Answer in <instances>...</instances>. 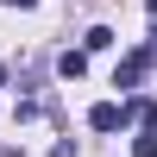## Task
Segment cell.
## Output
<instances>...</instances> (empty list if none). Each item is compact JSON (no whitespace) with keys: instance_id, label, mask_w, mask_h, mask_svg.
Segmentation results:
<instances>
[{"instance_id":"6da1fadb","label":"cell","mask_w":157,"mask_h":157,"mask_svg":"<svg viewBox=\"0 0 157 157\" xmlns=\"http://www.w3.org/2000/svg\"><path fill=\"white\" fill-rule=\"evenodd\" d=\"M157 69V50L151 44H138V50H126L120 57V69H113V88H145V75Z\"/></svg>"},{"instance_id":"7a4b0ae2","label":"cell","mask_w":157,"mask_h":157,"mask_svg":"<svg viewBox=\"0 0 157 157\" xmlns=\"http://www.w3.org/2000/svg\"><path fill=\"white\" fill-rule=\"evenodd\" d=\"M82 69H88V50H63V57H57V75H63V82H75Z\"/></svg>"},{"instance_id":"3957f363","label":"cell","mask_w":157,"mask_h":157,"mask_svg":"<svg viewBox=\"0 0 157 157\" xmlns=\"http://www.w3.org/2000/svg\"><path fill=\"white\" fill-rule=\"evenodd\" d=\"M107 44H120V38H113V25H94V32L82 38V50H107Z\"/></svg>"},{"instance_id":"277c9868","label":"cell","mask_w":157,"mask_h":157,"mask_svg":"<svg viewBox=\"0 0 157 157\" xmlns=\"http://www.w3.org/2000/svg\"><path fill=\"white\" fill-rule=\"evenodd\" d=\"M138 132H157V101H138Z\"/></svg>"},{"instance_id":"5b68a950","label":"cell","mask_w":157,"mask_h":157,"mask_svg":"<svg viewBox=\"0 0 157 157\" xmlns=\"http://www.w3.org/2000/svg\"><path fill=\"white\" fill-rule=\"evenodd\" d=\"M132 157H157V132H138L132 138Z\"/></svg>"},{"instance_id":"8992f818","label":"cell","mask_w":157,"mask_h":157,"mask_svg":"<svg viewBox=\"0 0 157 157\" xmlns=\"http://www.w3.org/2000/svg\"><path fill=\"white\" fill-rule=\"evenodd\" d=\"M0 6H38V0H0Z\"/></svg>"},{"instance_id":"52a82bcc","label":"cell","mask_w":157,"mask_h":157,"mask_svg":"<svg viewBox=\"0 0 157 157\" xmlns=\"http://www.w3.org/2000/svg\"><path fill=\"white\" fill-rule=\"evenodd\" d=\"M145 44H151V50H157V32H151V38H145Z\"/></svg>"},{"instance_id":"ba28073f","label":"cell","mask_w":157,"mask_h":157,"mask_svg":"<svg viewBox=\"0 0 157 157\" xmlns=\"http://www.w3.org/2000/svg\"><path fill=\"white\" fill-rule=\"evenodd\" d=\"M0 88H6V69H0Z\"/></svg>"},{"instance_id":"9c48e42d","label":"cell","mask_w":157,"mask_h":157,"mask_svg":"<svg viewBox=\"0 0 157 157\" xmlns=\"http://www.w3.org/2000/svg\"><path fill=\"white\" fill-rule=\"evenodd\" d=\"M151 19H157V0H151Z\"/></svg>"}]
</instances>
